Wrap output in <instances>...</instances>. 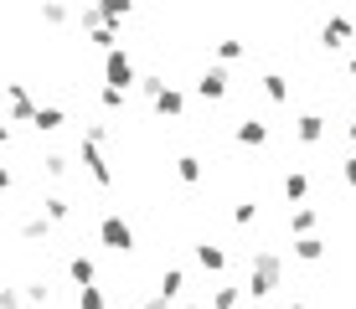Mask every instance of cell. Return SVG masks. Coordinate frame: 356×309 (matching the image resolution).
Instances as JSON below:
<instances>
[{
	"label": "cell",
	"mask_w": 356,
	"mask_h": 309,
	"mask_svg": "<svg viewBox=\"0 0 356 309\" xmlns=\"http://www.w3.org/2000/svg\"><path fill=\"white\" fill-rule=\"evenodd\" d=\"M78 165L88 170V181H93V185H104V191L114 185V165L104 160V144H93V140H78Z\"/></svg>",
	"instance_id": "cell-3"
},
{
	"label": "cell",
	"mask_w": 356,
	"mask_h": 309,
	"mask_svg": "<svg viewBox=\"0 0 356 309\" xmlns=\"http://www.w3.org/2000/svg\"><path fill=\"white\" fill-rule=\"evenodd\" d=\"M67 274H72V283L83 289V283H93V278H98V263H93L88 253H72V258H67Z\"/></svg>",
	"instance_id": "cell-14"
},
{
	"label": "cell",
	"mask_w": 356,
	"mask_h": 309,
	"mask_svg": "<svg viewBox=\"0 0 356 309\" xmlns=\"http://www.w3.org/2000/svg\"><path fill=\"white\" fill-rule=\"evenodd\" d=\"M181 289H186V274H181V268H165V274H161V283H155V294H165L170 304L181 299Z\"/></svg>",
	"instance_id": "cell-22"
},
{
	"label": "cell",
	"mask_w": 356,
	"mask_h": 309,
	"mask_svg": "<svg viewBox=\"0 0 356 309\" xmlns=\"http://www.w3.org/2000/svg\"><path fill=\"white\" fill-rule=\"evenodd\" d=\"M176 176L186 181V185H202V176H207V165H202V155H181L176 160Z\"/></svg>",
	"instance_id": "cell-23"
},
{
	"label": "cell",
	"mask_w": 356,
	"mask_h": 309,
	"mask_svg": "<svg viewBox=\"0 0 356 309\" xmlns=\"http://www.w3.org/2000/svg\"><path fill=\"white\" fill-rule=\"evenodd\" d=\"M165 88H170V83H165V78H155V72H150V78H140V93L150 98V103H155V98H161Z\"/></svg>",
	"instance_id": "cell-31"
},
{
	"label": "cell",
	"mask_w": 356,
	"mask_h": 309,
	"mask_svg": "<svg viewBox=\"0 0 356 309\" xmlns=\"http://www.w3.org/2000/svg\"><path fill=\"white\" fill-rule=\"evenodd\" d=\"M78 309H114V304L104 299V289H98V283H83V289H78Z\"/></svg>",
	"instance_id": "cell-28"
},
{
	"label": "cell",
	"mask_w": 356,
	"mask_h": 309,
	"mask_svg": "<svg viewBox=\"0 0 356 309\" xmlns=\"http://www.w3.org/2000/svg\"><path fill=\"white\" fill-rule=\"evenodd\" d=\"M212 52H217V62H243V57H248V42H238V36H222Z\"/></svg>",
	"instance_id": "cell-25"
},
{
	"label": "cell",
	"mask_w": 356,
	"mask_h": 309,
	"mask_svg": "<svg viewBox=\"0 0 356 309\" xmlns=\"http://www.w3.org/2000/svg\"><path fill=\"white\" fill-rule=\"evenodd\" d=\"M243 294H248V283H217L212 309H238V304H243Z\"/></svg>",
	"instance_id": "cell-18"
},
{
	"label": "cell",
	"mask_w": 356,
	"mask_h": 309,
	"mask_svg": "<svg viewBox=\"0 0 356 309\" xmlns=\"http://www.w3.org/2000/svg\"><path fill=\"white\" fill-rule=\"evenodd\" d=\"M83 140H93V144H108V129H104V124H88V129H83Z\"/></svg>",
	"instance_id": "cell-35"
},
{
	"label": "cell",
	"mask_w": 356,
	"mask_h": 309,
	"mask_svg": "<svg viewBox=\"0 0 356 309\" xmlns=\"http://www.w3.org/2000/svg\"><path fill=\"white\" fill-rule=\"evenodd\" d=\"M321 227V212H315V206H294L289 212V232L294 237H305V232H315Z\"/></svg>",
	"instance_id": "cell-16"
},
{
	"label": "cell",
	"mask_w": 356,
	"mask_h": 309,
	"mask_svg": "<svg viewBox=\"0 0 356 309\" xmlns=\"http://www.w3.org/2000/svg\"><path fill=\"white\" fill-rule=\"evenodd\" d=\"M10 119H16V124H31L36 119V103H31L26 83H10Z\"/></svg>",
	"instance_id": "cell-8"
},
{
	"label": "cell",
	"mask_w": 356,
	"mask_h": 309,
	"mask_svg": "<svg viewBox=\"0 0 356 309\" xmlns=\"http://www.w3.org/2000/svg\"><path fill=\"white\" fill-rule=\"evenodd\" d=\"M227 93H232V78H227V67H207L202 78H196V98H207V103H222Z\"/></svg>",
	"instance_id": "cell-5"
},
{
	"label": "cell",
	"mask_w": 356,
	"mask_h": 309,
	"mask_svg": "<svg viewBox=\"0 0 356 309\" xmlns=\"http://www.w3.org/2000/svg\"><path fill=\"white\" fill-rule=\"evenodd\" d=\"M36 10H42V21H47V26H67V21H72V10L63 6V0H42Z\"/></svg>",
	"instance_id": "cell-26"
},
{
	"label": "cell",
	"mask_w": 356,
	"mask_h": 309,
	"mask_svg": "<svg viewBox=\"0 0 356 309\" xmlns=\"http://www.w3.org/2000/svg\"><path fill=\"white\" fill-rule=\"evenodd\" d=\"M104 83H114V88H134V83H140V72H134V57L124 52V47L104 52Z\"/></svg>",
	"instance_id": "cell-4"
},
{
	"label": "cell",
	"mask_w": 356,
	"mask_h": 309,
	"mask_svg": "<svg viewBox=\"0 0 356 309\" xmlns=\"http://www.w3.org/2000/svg\"><path fill=\"white\" fill-rule=\"evenodd\" d=\"M279 191H284V201H305V196H310V176H305V170H284Z\"/></svg>",
	"instance_id": "cell-13"
},
{
	"label": "cell",
	"mask_w": 356,
	"mask_h": 309,
	"mask_svg": "<svg viewBox=\"0 0 356 309\" xmlns=\"http://www.w3.org/2000/svg\"><path fill=\"white\" fill-rule=\"evenodd\" d=\"M93 6H98V16H104L108 26H124L129 10H134V0H93Z\"/></svg>",
	"instance_id": "cell-15"
},
{
	"label": "cell",
	"mask_w": 356,
	"mask_h": 309,
	"mask_svg": "<svg viewBox=\"0 0 356 309\" xmlns=\"http://www.w3.org/2000/svg\"><path fill=\"white\" fill-rule=\"evenodd\" d=\"M26 299H31V304H47V299H52V289L36 278V283H26Z\"/></svg>",
	"instance_id": "cell-32"
},
{
	"label": "cell",
	"mask_w": 356,
	"mask_h": 309,
	"mask_svg": "<svg viewBox=\"0 0 356 309\" xmlns=\"http://www.w3.org/2000/svg\"><path fill=\"white\" fill-rule=\"evenodd\" d=\"M88 42L98 47V52H114V47H119V26H108V21H104V26L88 31Z\"/></svg>",
	"instance_id": "cell-27"
},
{
	"label": "cell",
	"mask_w": 356,
	"mask_h": 309,
	"mask_svg": "<svg viewBox=\"0 0 356 309\" xmlns=\"http://www.w3.org/2000/svg\"><path fill=\"white\" fill-rule=\"evenodd\" d=\"M52 227H57L52 217H42V212H36V217L21 222V237H26V242H47V232H52Z\"/></svg>",
	"instance_id": "cell-21"
},
{
	"label": "cell",
	"mask_w": 356,
	"mask_h": 309,
	"mask_svg": "<svg viewBox=\"0 0 356 309\" xmlns=\"http://www.w3.org/2000/svg\"><path fill=\"white\" fill-rule=\"evenodd\" d=\"M98 242H104L108 253H119V258L134 253V227L124 222V212H104L98 217Z\"/></svg>",
	"instance_id": "cell-2"
},
{
	"label": "cell",
	"mask_w": 356,
	"mask_h": 309,
	"mask_svg": "<svg viewBox=\"0 0 356 309\" xmlns=\"http://www.w3.org/2000/svg\"><path fill=\"white\" fill-rule=\"evenodd\" d=\"M232 222H238V227H253V222H259V201H238L232 206Z\"/></svg>",
	"instance_id": "cell-30"
},
{
	"label": "cell",
	"mask_w": 356,
	"mask_h": 309,
	"mask_svg": "<svg viewBox=\"0 0 356 309\" xmlns=\"http://www.w3.org/2000/svg\"><path fill=\"white\" fill-rule=\"evenodd\" d=\"M294 140H300V144H321L325 140V119L321 114H300V119H294Z\"/></svg>",
	"instance_id": "cell-10"
},
{
	"label": "cell",
	"mask_w": 356,
	"mask_h": 309,
	"mask_svg": "<svg viewBox=\"0 0 356 309\" xmlns=\"http://www.w3.org/2000/svg\"><path fill=\"white\" fill-rule=\"evenodd\" d=\"M155 114H161V119H181V114H186V93H181V88H165L161 98H155Z\"/></svg>",
	"instance_id": "cell-11"
},
{
	"label": "cell",
	"mask_w": 356,
	"mask_h": 309,
	"mask_svg": "<svg viewBox=\"0 0 356 309\" xmlns=\"http://www.w3.org/2000/svg\"><path fill=\"white\" fill-rule=\"evenodd\" d=\"M21 304H26V294H21V289H6V294H0V309H21Z\"/></svg>",
	"instance_id": "cell-33"
},
{
	"label": "cell",
	"mask_w": 356,
	"mask_h": 309,
	"mask_svg": "<svg viewBox=\"0 0 356 309\" xmlns=\"http://www.w3.org/2000/svg\"><path fill=\"white\" fill-rule=\"evenodd\" d=\"M232 140H238L243 150H259V144H268V124L264 119H238L232 124Z\"/></svg>",
	"instance_id": "cell-7"
},
{
	"label": "cell",
	"mask_w": 356,
	"mask_h": 309,
	"mask_svg": "<svg viewBox=\"0 0 356 309\" xmlns=\"http://www.w3.org/2000/svg\"><path fill=\"white\" fill-rule=\"evenodd\" d=\"M264 98L268 103H289V78L284 72H264Z\"/></svg>",
	"instance_id": "cell-19"
},
{
	"label": "cell",
	"mask_w": 356,
	"mask_h": 309,
	"mask_svg": "<svg viewBox=\"0 0 356 309\" xmlns=\"http://www.w3.org/2000/svg\"><path fill=\"white\" fill-rule=\"evenodd\" d=\"M63 124H67V114H63V108H36L31 129H36V134H57V129H63Z\"/></svg>",
	"instance_id": "cell-20"
},
{
	"label": "cell",
	"mask_w": 356,
	"mask_h": 309,
	"mask_svg": "<svg viewBox=\"0 0 356 309\" xmlns=\"http://www.w3.org/2000/svg\"><path fill=\"white\" fill-rule=\"evenodd\" d=\"M129 309H145V304H129Z\"/></svg>",
	"instance_id": "cell-39"
},
{
	"label": "cell",
	"mask_w": 356,
	"mask_h": 309,
	"mask_svg": "<svg viewBox=\"0 0 356 309\" xmlns=\"http://www.w3.org/2000/svg\"><path fill=\"white\" fill-rule=\"evenodd\" d=\"M321 42L330 47V52H341V47L351 42V21H346V16H325V26H321Z\"/></svg>",
	"instance_id": "cell-9"
},
{
	"label": "cell",
	"mask_w": 356,
	"mask_h": 309,
	"mask_svg": "<svg viewBox=\"0 0 356 309\" xmlns=\"http://www.w3.org/2000/svg\"><path fill=\"white\" fill-rule=\"evenodd\" d=\"M124 98H129V88H114V83L98 88V103H104V108H124Z\"/></svg>",
	"instance_id": "cell-29"
},
{
	"label": "cell",
	"mask_w": 356,
	"mask_h": 309,
	"mask_svg": "<svg viewBox=\"0 0 356 309\" xmlns=\"http://www.w3.org/2000/svg\"><path fill=\"white\" fill-rule=\"evenodd\" d=\"M191 258H196V268H202V274H227V247H222V242H196Z\"/></svg>",
	"instance_id": "cell-6"
},
{
	"label": "cell",
	"mask_w": 356,
	"mask_h": 309,
	"mask_svg": "<svg viewBox=\"0 0 356 309\" xmlns=\"http://www.w3.org/2000/svg\"><path fill=\"white\" fill-rule=\"evenodd\" d=\"M346 134H351V140H356V119H351V129H346Z\"/></svg>",
	"instance_id": "cell-37"
},
{
	"label": "cell",
	"mask_w": 356,
	"mask_h": 309,
	"mask_svg": "<svg viewBox=\"0 0 356 309\" xmlns=\"http://www.w3.org/2000/svg\"><path fill=\"white\" fill-rule=\"evenodd\" d=\"M346 72H351V78H356V57H351V62H346Z\"/></svg>",
	"instance_id": "cell-36"
},
{
	"label": "cell",
	"mask_w": 356,
	"mask_h": 309,
	"mask_svg": "<svg viewBox=\"0 0 356 309\" xmlns=\"http://www.w3.org/2000/svg\"><path fill=\"white\" fill-rule=\"evenodd\" d=\"M274 289H284V258L274 247H253L248 258V299H268Z\"/></svg>",
	"instance_id": "cell-1"
},
{
	"label": "cell",
	"mask_w": 356,
	"mask_h": 309,
	"mask_svg": "<svg viewBox=\"0 0 356 309\" xmlns=\"http://www.w3.org/2000/svg\"><path fill=\"white\" fill-rule=\"evenodd\" d=\"M36 206H42V217H52V222H67L72 217V201H67V196H42V201H36Z\"/></svg>",
	"instance_id": "cell-24"
},
{
	"label": "cell",
	"mask_w": 356,
	"mask_h": 309,
	"mask_svg": "<svg viewBox=\"0 0 356 309\" xmlns=\"http://www.w3.org/2000/svg\"><path fill=\"white\" fill-rule=\"evenodd\" d=\"M341 181H346L351 191H356V155H346V160H341Z\"/></svg>",
	"instance_id": "cell-34"
},
{
	"label": "cell",
	"mask_w": 356,
	"mask_h": 309,
	"mask_svg": "<svg viewBox=\"0 0 356 309\" xmlns=\"http://www.w3.org/2000/svg\"><path fill=\"white\" fill-rule=\"evenodd\" d=\"M36 170H42L47 181H67V155L63 150H47L42 160H36Z\"/></svg>",
	"instance_id": "cell-17"
},
{
	"label": "cell",
	"mask_w": 356,
	"mask_h": 309,
	"mask_svg": "<svg viewBox=\"0 0 356 309\" xmlns=\"http://www.w3.org/2000/svg\"><path fill=\"white\" fill-rule=\"evenodd\" d=\"M294 258H300V263H321V258H325V237H315V232L294 237Z\"/></svg>",
	"instance_id": "cell-12"
},
{
	"label": "cell",
	"mask_w": 356,
	"mask_h": 309,
	"mask_svg": "<svg viewBox=\"0 0 356 309\" xmlns=\"http://www.w3.org/2000/svg\"><path fill=\"white\" fill-rule=\"evenodd\" d=\"M284 309H305V304H284Z\"/></svg>",
	"instance_id": "cell-38"
}]
</instances>
